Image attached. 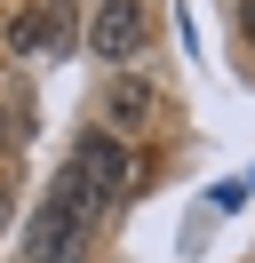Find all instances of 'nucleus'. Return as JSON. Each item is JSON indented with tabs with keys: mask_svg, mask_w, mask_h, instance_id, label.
Listing matches in <instances>:
<instances>
[{
	"mask_svg": "<svg viewBox=\"0 0 255 263\" xmlns=\"http://www.w3.org/2000/svg\"><path fill=\"white\" fill-rule=\"evenodd\" d=\"M96 215H104V208H96L72 176H56V183H48V208L32 215V263H80Z\"/></svg>",
	"mask_w": 255,
	"mask_h": 263,
	"instance_id": "nucleus-2",
	"label": "nucleus"
},
{
	"mask_svg": "<svg viewBox=\"0 0 255 263\" xmlns=\"http://www.w3.org/2000/svg\"><path fill=\"white\" fill-rule=\"evenodd\" d=\"M152 112H159V96H152V80H112L104 88V128L112 136H136V128H152Z\"/></svg>",
	"mask_w": 255,
	"mask_h": 263,
	"instance_id": "nucleus-4",
	"label": "nucleus"
},
{
	"mask_svg": "<svg viewBox=\"0 0 255 263\" xmlns=\"http://www.w3.org/2000/svg\"><path fill=\"white\" fill-rule=\"evenodd\" d=\"M0 128H8V120H0Z\"/></svg>",
	"mask_w": 255,
	"mask_h": 263,
	"instance_id": "nucleus-8",
	"label": "nucleus"
},
{
	"mask_svg": "<svg viewBox=\"0 0 255 263\" xmlns=\"http://www.w3.org/2000/svg\"><path fill=\"white\" fill-rule=\"evenodd\" d=\"M8 48H16V56H40V48H48V16H40V8H24V16H16Z\"/></svg>",
	"mask_w": 255,
	"mask_h": 263,
	"instance_id": "nucleus-5",
	"label": "nucleus"
},
{
	"mask_svg": "<svg viewBox=\"0 0 255 263\" xmlns=\"http://www.w3.org/2000/svg\"><path fill=\"white\" fill-rule=\"evenodd\" d=\"M239 24H247V40H255V0H247V8H239Z\"/></svg>",
	"mask_w": 255,
	"mask_h": 263,
	"instance_id": "nucleus-6",
	"label": "nucleus"
},
{
	"mask_svg": "<svg viewBox=\"0 0 255 263\" xmlns=\"http://www.w3.org/2000/svg\"><path fill=\"white\" fill-rule=\"evenodd\" d=\"M64 176H72L80 192H88L96 208L112 215V208H120V199L143 183V160L128 152V136H112V128H88V136L72 144V160H64Z\"/></svg>",
	"mask_w": 255,
	"mask_h": 263,
	"instance_id": "nucleus-1",
	"label": "nucleus"
},
{
	"mask_svg": "<svg viewBox=\"0 0 255 263\" xmlns=\"http://www.w3.org/2000/svg\"><path fill=\"white\" fill-rule=\"evenodd\" d=\"M88 56L96 64H136L143 48H152V8L143 0H96V16H88Z\"/></svg>",
	"mask_w": 255,
	"mask_h": 263,
	"instance_id": "nucleus-3",
	"label": "nucleus"
},
{
	"mask_svg": "<svg viewBox=\"0 0 255 263\" xmlns=\"http://www.w3.org/2000/svg\"><path fill=\"white\" fill-rule=\"evenodd\" d=\"M0 208H8V183H0Z\"/></svg>",
	"mask_w": 255,
	"mask_h": 263,
	"instance_id": "nucleus-7",
	"label": "nucleus"
}]
</instances>
